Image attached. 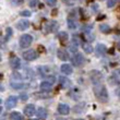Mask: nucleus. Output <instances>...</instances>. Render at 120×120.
<instances>
[{"instance_id": "obj_1", "label": "nucleus", "mask_w": 120, "mask_h": 120, "mask_svg": "<svg viewBox=\"0 0 120 120\" xmlns=\"http://www.w3.org/2000/svg\"><path fill=\"white\" fill-rule=\"evenodd\" d=\"M94 94H95V97L97 98L101 103H106V101H108V99H109L107 90H106V87H105L104 85H101V84L95 85Z\"/></svg>"}, {"instance_id": "obj_2", "label": "nucleus", "mask_w": 120, "mask_h": 120, "mask_svg": "<svg viewBox=\"0 0 120 120\" xmlns=\"http://www.w3.org/2000/svg\"><path fill=\"white\" fill-rule=\"evenodd\" d=\"M71 61H72L73 66L75 67H82L84 63H85V58L83 57L82 54H75L73 55L72 57H71Z\"/></svg>"}, {"instance_id": "obj_3", "label": "nucleus", "mask_w": 120, "mask_h": 120, "mask_svg": "<svg viewBox=\"0 0 120 120\" xmlns=\"http://www.w3.org/2000/svg\"><path fill=\"white\" fill-rule=\"evenodd\" d=\"M32 41H33V37H32L30 34H24L21 36L20 38V47L21 48H26L29 47L30 45L32 44Z\"/></svg>"}, {"instance_id": "obj_4", "label": "nucleus", "mask_w": 120, "mask_h": 120, "mask_svg": "<svg viewBox=\"0 0 120 120\" xmlns=\"http://www.w3.org/2000/svg\"><path fill=\"white\" fill-rule=\"evenodd\" d=\"M90 76H91L92 82L94 83L95 85H98L101 81V78H103L101 74V72H98V71H93V72H91Z\"/></svg>"}, {"instance_id": "obj_5", "label": "nucleus", "mask_w": 120, "mask_h": 120, "mask_svg": "<svg viewBox=\"0 0 120 120\" xmlns=\"http://www.w3.org/2000/svg\"><path fill=\"white\" fill-rule=\"evenodd\" d=\"M37 51L35 50H26L23 52V58L27 61H32V60H34L37 58V54H36Z\"/></svg>"}, {"instance_id": "obj_6", "label": "nucleus", "mask_w": 120, "mask_h": 120, "mask_svg": "<svg viewBox=\"0 0 120 120\" xmlns=\"http://www.w3.org/2000/svg\"><path fill=\"white\" fill-rule=\"evenodd\" d=\"M16 103H18V97H16V96H9L6 101V107L8 108V109L14 108Z\"/></svg>"}, {"instance_id": "obj_7", "label": "nucleus", "mask_w": 120, "mask_h": 120, "mask_svg": "<svg viewBox=\"0 0 120 120\" xmlns=\"http://www.w3.org/2000/svg\"><path fill=\"white\" fill-rule=\"evenodd\" d=\"M30 27V21L26 19L20 20L19 22L16 23V29L20 30V31H25Z\"/></svg>"}, {"instance_id": "obj_8", "label": "nucleus", "mask_w": 120, "mask_h": 120, "mask_svg": "<svg viewBox=\"0 0 120 120\" xmlns=\"http://www.w3.org/2000/svg\"><path fill=\"white\" fill-rule=\"evenodd\" d=\"M58 22L56 21H50V22L45 25V29H46V32L47 33H51V32H56L58 30Z\"/></svg>"}, {"instance_id": "obj_9", "label": "nucleus", "mask_w": 120, "mask_h": 120, "mask_svg": "<svg viewBox=\"0 0 120 120\" xmlns=\"http://www.w3.org/2000/svg\"><path fill=\"white\" fill-rule=\"evenodd\" d=\"M95 51H96V56L101 57L103 55H105L107 52V48L104 44H97L96 45V48H95Z\"/></svg>"}, {"instance_id": "obj_10", "label": "nucleus", "mask_w": 120, "mask_h": 120, "mask_svg": "<svg viewBox=\"0 0 120 120\" xmlns=\"http://www.w3.org/2000/svg\"><path fill=\"white\" fill-rule=\"evenodd\" d=\"M10 67L12 68L13 70H18L21 67V61H20V59L18 57H12L11 59H10Z\"/></svg>"}, {"instance_id": "obj_11", "label": "nucleus", "mask_w": 120, "mask_h": 120, "mask_svg": "<svg viewBox=\"0 0 120 120\" xmlns=\"http://www.w3.org/2000/svg\"><path fill=\"white\" fill-rule=\"evenodd\" d=\"M60 71H61L63 74H66V75H69V74H71V73L73 72L72 67L70 66V64H68V63H63V64H61V67H60Z\"/></svg>"}, {"instance_id": "obj_12", "label": "nucleus", "mask_w": 120, "mask_h": 120, "mask_svg": "<svg viewBox=\"0 0 120 120\" xmlns=\"http://www.w3.org/2000/svg\"><path fill=\"white\" fill-rule=\"evenodd\" d=\"M111 82L115 84H120V69L115 70L111 74Z\"/></svg>"}, {"instance_id": "obj_13", "label": "nucleus", "mask_w": 120, "mask_h": 120, "mask_svg": "<svg viewBox=\"0 0 120 120\" xmlns=\"http://www.w3.org/2000/svg\"><path fill=\"white\" fill-rule=\"evenodd\" d=\"M70 111V108L68 105L66 104H60L59 106H58V112L61 115H68Z\"/></svg>"}, {"instance_id": "obj_14", "label": "nucleus", "mask_w": 120, "mask_h": 120, "mask_svg": "<svg viewBox=\"0 0 120 120\" xmlns=\"http://www.w3.org/2000/svg\"><path fill=\"white\" fill-rule=\"evenodd\" d=\"M24 114H25L26 116H29V117L33 116V115L35 114V106L34 105H27V106L24 108Z\"/></svg>"}, {"instance_id": "obj_15", "label": "nucleus", "mask_w": 120, "mask_h": 120, "mask_svg": "<svg viewBox=\"0 0 120 120\" xmlns=\"http://www.w3.org/2000/svg\"><path fill=\"white\" fill-rule=\"evenodd\" d=\"M58 57H59V59L62 60V61H67V60L69 59V54L64 49H59L58 50Z\"/></svg>"}, {"instance_id": "obj_16", "label": "nucleus", "mask_w": 120, "mask_h": 120, "mask_svg": "<svg viewBox=\"0 0 120 120\" xmlns=\"http://www.w3.org/2000/svg\"><path fill=\"white\" fill-rule=\"evenodd\" d=\"M51 89H52V84H50V83L47 82V81H44V82L41 83V91L49 92V91H51Z\"/></svg>"}, {"instance_id": "obj_17", "label": "nucleus", "mask_w": 120, "mask_h": 120, "mask_svg": "<svg viewBox=\"0 0 120 120\" xmlns=\"http://www.w3.org/2000/svg\"><path fill=\"white\" fill-rule=\"evenodd\" d=\"M37 116H38V118H41V119H46V118H47V110L43 107L38 108Z\"/></svg>"}, {"instance_id": "obj_18", "label": "nucleus", "mask_w": 120, "mask_h": 120, "mask_svg": "<svg viewBox=\"0 0 120 120\" xmlns=\"http://www.w3.org/2000/svg\"><path fill=\"white\" fill-rule=\"evenodd\" d=\"M10 120H23V117L20 112L14 111L12 114H10Z\"/></svg>"}, {"instance_id": "obj_19", "label": "nucleus", "mask_w": 120, "mask_h": 120, "mask_svg": "<svg viewBox=\"0 0 120 120\" xmlns=\"http://www.w3.org/2000/svg\"><path fill=\"white\" fill-rule=\"evenodd\" d=\"M10 85H11V87H12L13 90H22V89H25L26 87V85L23 84V83H11Z\"/></svg>"}, {"instance_id": "obj_20", "label": "nucleus", "mask_w": 120, "mask_h": 120, "mask_svg": "<svg viewBox=\"0 0 120 120\" xmlns=\"http://www.w3.org/2000/svg\"><path fill=\"white\" fill-rule=\"evenodd\" d=\"M82 47H83V49H84V51H85V52H87V54H92V52H93V50H94V49H93V47H92V45L89 44V43H87V44H83Z\"/></svg>"}, {"instance_id": "obj_21", "label": "nucleus", "mask_w": 120, "mask_h": 120, "mask_svg": "<svg viewBox=\"0 0 120 120\" xmlns=\"http://www.w3.org/2000/svg\"><path fill=\"white\" fill-rule=\"evenodd\" d=\"M72 44L74 45V46H79L80 44H82V41H81V38L78 36V35H73L72 36Z\"/></svg>"}, {"instance_id": "obj_22", "label": "nucleus", "mask_w": 120, "mask_h": 120, "mask_svg": "<svg viewBox=\"0 0 120 120\" xmlns=\"http://www.w3.org/2000/svg\"><path fill=\"white\" fill-rule=\"evenodd\" d=\"M68 25H69V29L74 30L76 29V21L74 19H68Z\"/></svg>"}, {"instance_id": "obj_23", "label": "nucleus", "mask_w": 120, "mask_h": 120, "mask_svg": "<svg viewBox=\"0 0 120 120\" xmlns=\"http://www.w3.org/2000/svg\"><path fill=\"white\" fill-rule=\"evenodd\" d=\"M58 38H59L60 41L64 43V41L68 39V34H67L66 32H61V33H59V34H58Z\"/></svg>"}, {"instance_id": "obj_24", "label": "nucleus", "mask_w": 120, "mask_h": 120, "mask_svg": "<svg viewBox=\"0 0 120 120\" xmlns=\"http://www.w3.org/2000/svg\"><path fill=\"white\" fill-rule=\"evenodd\" d=\"M45 81H47V82H49L50 84H54L55 82H56V78H55L54 75H48L47 78H46V80Z\"/></svg>"}, {"instance_id": "obj_25", "label": "nucleus", "mask_w": 120, "mask_h": 120, "mask_svg": "<svg viewBox=\"0 0 120 120\" xmlns=\"http://www.w3.org/2000/svg\"><path fill=\"white\" fill-rule=\"evenodd\" d=\"M85 37L89 41H94V36H93V34H92L91 32H85Z\"/></svg>"}, {"instance_id": "obj_26", "label": "nucleus", "mask_w": 120, "mask_h": 120, "mask_svg": "<svg viewBox=\"0 0 120 120\" xmlns=\"http://www.w3.org/2000/svg\"><path fill=\"white\" fill-rule=\"evenodd\" d=\"M12 78L15 80H21L22 79V75H21V73H19L18 71H14V72L12 73Z\"/></svg>"}, {"instance_id": "obj_27", "label": "nucleus", "mask_w": 120, "mask_h": 120, "mask_svg": "<svg viewBox=\"0 0 120 120\" xmlns=\"http://www.w3.org/2000/svg\"><path fill=\"white\" fill-rule=\"evenodd\" d=\"M101 31L103 33H109L110 32V27L108 25H101Z\"/></svg>"}, {"instance_id": "obj_28", "label": "nucleus", "mask_w": 120, "mask_h": 120, "mask_svg": "<svg viewBox=\"0 0 120 120\" xmlns=\"http://www.w3.org/2000/svg\"><path fill=\"white\" fill-rule=\"evenodd\" d=\"M6 33H7V35H6V39L8 41V39H10V37L12 36V29L8 27V29L6 30Z\"/></svg>"}, {"instance_id": "obj_29", "label": "nucleus", "mask_w": 120, "mask_h": 120, "mask_svg": "<svg viewBox=\"0 0 120 120\" xmlns=\"http://www.w3.org/2000/svg\"><path fill=\"white\" fill-rule=\"evenodd\" d=\"M20 14H21L22 16H30L32 13H31V11H27V10H25V11H21V12H20Z\"/></svg>"}, {"instance_id": "obj_30", "label": "nucleus", "mask_w": 120, "mask_h": 120, "mask_svg": "<svg viewBox=\"0 0 120 120\" xmlns=\"http://www.w3.org/2000/svg\"><path fill=\"white\" fill-rule=\"evenodd\" d=\"M115 4H116V1H115V0H108V1H107V6L109 7V8L114 7Z\"/></svg>"}, {"instance_id": "obj_31", "label": "nucleus", "mask_w": 120, "mask_h": 120, "mask_svg": "<svg viewBox=\"0 0 120 120\" xmlns=\"http://www.w3.org/2000/svg\"><path fill=\"white\" fill-rule=\"evenodd\" d=\"M45 47L44 46H41V45H39V46H37V52H45Z\"/></svg>"}, {"instance_id": "obj_32", "label": "nucleus", "mask_w": 120, "mask_h": 120, "mask_svg": "<svg viewBox=\"0 0 120 120\" xmlns=\"http://www.w3.org/2000/svg\"><path fill=\"white\" fill-rule=\"evenodd\" d=\"M37 4H38L37 1H31V2H30V6L31 7H36Z\"/></svg>"}, {"instance_id": "obj_33", "label": "nucleus", "mask_w": 120, "mask_h": 120, "mask_svg": "<svg viewBox=\"0 0 120 120\" xmlns=\"http://www.w3.org/2000/svg\"><path fill=\"white\" fill-rule=\"evenodd\" d=\"M47 3L49 6H55V4H56V1H55V0H52V1H51V0H48Z\"/></svg>"}, {"instance_id": "obj_34", "label": "nucleus", "mask_w": 120, "mask_h": 120, "mask_svg": "<svg viewBox=\"0 0 120 120\" xmlns=\"http://www.w3.org/2000/svg\"><path fill=\"white\" fill-rule=\"evenodd\" d=\"M27 98H29V96H27V95H25V94L21 95V99H22V101H26Z\"/></svg>"}, {"instance_id": "obj_35", "label": "nucleus", "mask_w": 120, "mask_h": 120, "mask_svg": "<svg viewBox=\"0 0 120 120\" xmlns=\"http://www.w3.org/2000/svg\"><path fill=\"white\" fill-rule=\"evenodd\" d=\"M114 52H115V49H114V48H110V49L108 50V54H110V55H112Z\"/></svg>"}, {"instance_id": "obj_36", "label": "nucleus", "mask_w": 120, "mask_h": 120, "mask_svg": "<svg viewBox=\"0 0 120 120\" xmlns=\"http://www.w3.org/2000/svg\"><path fill=\"white\" fill-rule=\"evenodd\" d=\"M51 14H52V15H56V14H57V10L55 9V10H54V12H51Z\"/></svg>"}, {"instance_id": "obj_37", "label": "nucleus", "mask_w": 120, "mask_h": 120, "mask_svg": "<svg viewBox=\"0 0 120 120\" xmlns=\"http://www.w3.org/2000/svg\"><path fill=\"white\" fill-rule=\"evenodd\" d=\"M104 18H105L104 15H101V16H99V18H98L97 20H98V21H99V20H103V19H104Z\"/></svg>"}, {"instance_id": "obj_38", "label": "nucleus", "mask_w": 120, "mask_h": 120, "mask_svg": "<svg viewBox=\"0 0 120 120\" xmlns=\"http://www.w3.org/2000/svg\"><path fill=\"white\" fill-rule=\"evenodd\" d=\"M118 47H119V49H120V41H119V44H118Z\"/></svg>"}, {"instance_id": "obj_39", "label": "nucleus", "mask_w": 120, "mask_h": 120, "mask_svg": "<svg viewBox=\"0 0 120 120\" xmlns=\"http://www.w3.org/2000/svg\"><path fill=\"white\" fill-rule=\"evenodd\" d=\"M30 120H38V119H30Z\"/></svg>"}, {"instance_id": "obj_40", "label": "nucleus", "mask_w": 120, "mask_h": 120, "mask_svg": "<svg viewBox=\"0 0 120 120\" xmlns=\"http://www.w3.org/2000/svg\"><path fill=\"white\" fill-rule=\"evenodd\" d=\"M78 120H84V119H78Z\"/></svg>"}]
</instances>
